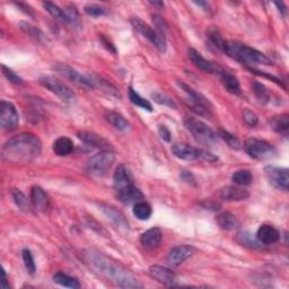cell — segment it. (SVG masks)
Segmentation results:
<instances>
[{
    "mask_svg": "<svg viewBox=\"0 0 289 289\" xmlns=\"http://www.w3.org/2000/svg\"><path fill=\"white\" fill-rule=\"evenodd\" d=\"M275 5L279 8V11H280V12L282 13V15H285V13H286V7H285V5H283V3H276Z\"/></svg>",
    "mask_w": 289,
    "mask_h": 289,
    "instance_id": "48",
    "label": "cell"
},
{
    "mask_svg": "<svg viewBox=\"0 0 289 289\" xmlns=\"http://www.w3.org/2000/svg\"><path fill=\"white\" fill-rule=\"evenodd\" d=\"M266 176L272 186L278 190L287 191L289 184V174L287 169L277 166H267L265 169Z\"/></svg>",
    "mask_w": 289,
    "mask_h": 289,
    "instance_id": "12",
    "label": "cell"
},
{
    "mask_svg": "<svg viewBox=\"0 0 289 289\" xmlns=\"http://www.w3.org/2000/svg\"><path fill=\"white\" fill-rule=\"evenodd\" d=\"M150 276L155 278L157 281H159L164 285H172L175 281V273L170 268L162 266H151L149 268Z\"/></svg>",
    "mask_w": 289,
    "mask_h": 289,
    "instance_id": "23",
    "label": "cell"
},
{
    "mask_svg": "<svg viewBox=\"0 0 289 289\" xmlns=\"http://www.w3.org/2000/svg\"><path fill=\"white\" fill-rule=\"evenodd\" d=\"M158 134L160 136V138L163 139V140L167 141V143H169V141H171V133H170V130L167 129L165 125H159L158 126Z\"/></svg>",
    "mask_w": 289,
    "mask_h": 289,
    "instance_id": "47",
    "label": "cell"
},
{
    "mask_svg": "<svg viewBox=\"0 0 289 289\" xmlns=\"http://www.w3.org/2000/svg\"><path fill=\"white\" fill-rule=\"evenodd\" d=\"M216 74L219 75L221 84L224 85V87L227 89V92H230L231 94L234 95H241V85L234 75L220 67H218Z\"/></svg>",
    "mask_w": 289,
    "mask_h": 289,
    "instance_id": "20",
    "label": "cell"
},
{
    "mask_svg": "<svg viewBox=\"0 0 289 289\" xmlns=\"http://www.w3.org/2000/svg\"><path fill=\"white\" fill-rule=\"evenodd\" d=\"M195 253V248L190 245H177L172 248L167 256V262L172 267H177L183 263Z\"/></svg>",
    "mask_w": 289,
    "mask_h": 289,
    "instance_id": "14",
    "label": "cell"
},
{
    "mask_svg": "<svg viewBox=\"0 0 289 289\" xmlns=\"http://www.w3.org/2000/svg\"><path fill=\"white\" fill-rule=\"evenodd\" d=\"M116 197L120 202H122L124 205H130V204H136L140 200L144 199V195L138 187H136L135 185L126 186L124 189H121L119 191H116Z\"/></svg>",
    "mask_w": 289,
    "mask_h": 289,
    "instance_id": "21",
    "label": "cell"
},
{
    "mask_svg": "<svg viewBox=\"0 0 289 289\" xmlns=\"http://www.w3.org/2000/svg\"><path fill=\"white\" fill-rule=\"evenodd\" d=\"M2 69H3L4 76L9 80V82L15 84V85H22L23 84V79L19 77L17 74H15L12 69L7 68L5 65L2 66Z\"/></svg>",
    "mask_w": 289,
    "mask_h": 289,
    "instance_id": "41",
    "label": "cell"
},
{
    "mask_svg": "<svg viewBox=\"0 0 289 289\" xmlns=\"http://www.w3.org/2000/svg\"><path fill=\"white\" fill-rule=\"evenodd\" d=\"M19 122V115L16 108L11 102L2 101L0 103V124L4 130L16 129Z\"/></svg>",
    "mask_w": 289,
    "mask_h": 289,
    "instance_id": "11",
    "label": "cell"
},
{
    "mask_svg": "<svg viewBox=\"0 0 289 289\" xmlns=\"http://www.w3.org/2000/svg\"><path fill=\"white\" fill-rule=\"evenodd\" d=\"M184 125L199 143L205 145H214L217 143L218 135L201 120L194 118V116H185Z\"/></svg>",
    "mask_w": 289,
    "mask_h": 289,
    "instance_id": "4",
    "label": "cell"
},
{
    "mask_svg": "<svg viewBox=\"0 0 289 289\" xmlns=\"http://www.w3.org/2000/svg\"><path fill=\"white\" fill-rule=\"evenodd\" d=\"M189 58L192 62L195 63V66L197 68H199L200 70L208 74H216L218 67L219 66H215L212 62L208 61L207 59H205L202 55L197 51L195 49H189Z\"/></svg>",
    "mask_w": 289,
    "mask_h": 289,
    "instance_id": "22",
    "label": "cell"
},
{
    "mask_svg": "<svg viewBox=\"0 0 289 289\" xmlns=\"http://www.w3.org/2000/svg\"><path fill=\"white\" fill-rule=\"evenodd\" d=\"M106 119H108L109 122L112 124L116 130L119 131H128L131 128V124L128 120H126L123 115H121L120 113L116 112H109L106 115Z\"/></svg>",
    "mask_w": 289,
    "mask_h": 289,
    "instance_id": "27",
    "label": "cell"
},
{
    "mask_svg": "<svg viewBox=\"0 0 289 289\" xmlns=\"http://www.w3.org/2000/svg\"><path fill=\"white\" fill-rule=\"evenodd\" d=\"M179 85L183 88L184 92L189 96L190 104H201V105H207L209 106V101H208L204 95H201L199 92H197L196 89L190 87L189 85H186L184 83H179Z\"/></svg>",
    "mask_w": 289,
    "mask_h": 289,
    "instance_id": "30",
    "label": "cell"
},
{
    "mask_svg": "<svg viewBox=\"0 0 289 289\" xmlns=\"http://www.w3.org/2000/svg\"><path fill=\"white\" fill-rule=\"evenodd\" d=\"M270 125H271V128L276 131V133L287 137L288 129H289L288 115L283 114L280 116H276L275 119L271 120Z\"/></svg>",
    "mask_w": 289,
    "mask_h": 289,
    "instance_id": "31",
    "label": "cell"
},
{
    "mask_svg": "<svg viewBox=\"0 0 289 289\" xmlns=\"http://www.w3.org/2000/svg\"><path fill=\"white\" fill-rule=\"evenodd\" d=\"M40 84L44 88H47L50 92L57 95L60 100H62L66 103H75L76 102V94L74 90L68 87L67 85L62 83L61 80L52 77V76H44L40 78Z\"/></svg>",
    "mask_w": 289,
    "mask_h": 289,
    "instance_id": "7",
    "label": "cell"
},
{
    "mask_svg": "<svg viewBox=\"0 0 289 289\" xmlns=\"http://www.w3.org/2000/svg\"><path fill=\"white\" fill-rule=\"evenodd\" d=\"M84 11L85 13L89 15V16H93V17H100V16H103L105 15V9L103 7L99 6V5H86L84 7Z\"/></svg>",
    "mask_w": 289,
    "mask_h": 289,
    "instance_id": "42",
    "label": "cell"
},
{
    "mask_svg": "<svg viewBox=\"0 0 289 289\" xmlns=\"http://www.w3.org/2000/svg\"><path fill=\"white\" fill-rule=\"evenodd\" d=\"M113 185L116 191L134 185V176L125 165H119L113 174Z\"/></svg>",
    "mask_w": 289,
    "mask_h": 289,
    "instance_id": "15",
    "label": "cell"
},
{
    "mask_svg": "<svg viewBox=\"0 0 289 289\" xmlns=\"http://www.w3.org/2000/svg\"><path fill=\"white\" fill-rule=\"evenodd\" d=\"M252 87H253V92H254V95L259 102H260L261 104H268L269 102H270V93H269V90L265 85L255 82V83H253Z\"/></svg>",
    "mask_w": 289,
    "mask_h": 289,
    "instance_id": "33",
    "label": "cell"
},
{
    "mask_svg": "<svg viewBox=\"0 0 289 289\" xmlns=\"http://www.w3.org/2000/svg\"><path fill=\"white\" fill-rule=\"evenodd\" d=\"M209 38L211 40V42L215 44V47H217L221 51H224V48H225V44L226 41L224 39H222L221 34L218 32V29H211L209 32Z\"/></svg>",
    "mask_w": 289,
    "mask_h": 289,
    "instance_id": "40",
    "label": "cell"
},
{
    "mask_svg": "<svg viewBox=\"0 0 289 289\" xmlns=\"http://www.w3.org/2000/svg\"><path fill=\"white\" fill-rule=\"evenodd\" d=\"M244 149L246 154L254 159H267L276 154V149L266 140L250 138L245 141Z\"/></svg>",
    "mask_w": 289,
    "mask_h": 289,
    "instance_id": "10",
    "label": "cell"
},
{
    "mask_svg": "<svg viewBox=\"0 0 289 289\" xmlns=\"http://www.w3.org/2000/svg\"><path fill=\"white\" fill-rule=\"evenodd\" d=\"M19 27H21L22 31H24L27 35H29V37H31V38L38 40V41H40V40L43 38V34H42L41 31H40L39 28H37L35 26H32L31 24H28L26 22H21V23H19Z\"/></svg>",
    "mask_w": 289,
    "mask_h": 289,
    "instance_id": "39",
    "label": "cell"
},
{
    "mask_svg": "<svg viewBox=\"0 0 289 289\" xmlns=\"http://www.w3.org/2000/svg\"><path fill=\"white\" fill-rule=\"evenodd\" d=\"M78 138L84 141L86 145L95 147L101 150H112V146L108 140H105L102 136L96 135L94 133H87V131H82L78 134Z\"/></svg>",
    "mask_w": 289,
    "mask_h": 289,
    "instance_id": "17",
    "label": "cell"
},
{
    "mask_svg": "<svg viewBox=\"0 0 289 289\" xmlns=\"http://www.w3.org/2000/svg\"><path fill=\"white\" fill-rule=\"evenodd\" d=\"M131 24L144 38H146L148 41L154 45L156 49H158L160 52L166 51V41L163 35L151 28L148 24H146L144 21H141L138 17L131 18Z\"/></svg>",
    "mask_w": 289,
    "mask_h": 289,
    "instance_id": "9",
    "label": "cell"
},
{
    "mask_svg": "<svg viewBox=\"0 0 289 289\" xmlns=\"http://www.w3.org/2000/svg\"><path fill=\"white\" fill-rule=\"evenodd\" d=\"M42 143L33 134H19L3 146L2 156L11 163H32L41 155Z\"/></svg>",
    "mask_w": 289,
    "mask_h": 289,
    "instance_id": "2",
    "label": "cell"
},
{
    "mask_svg": "<svg viewBox=\"0 0 289 289\" xmlns=\"http://www.w3.org/2000/svg\"><path fill=\"white\" fill-rule=\"evenodd\" d=\"M218 137H220V138L225 141V143L231 147L233 149H236L238 150L241 148V141L240 139L235 137L234 135H232L228 133V131L225 130H219V134H218Z\"/></svg>",
    "mask_w": 289,
    "mask_h": 289,
    "instance_id": "37",
    "label": "cell"
},
{
    "mask_svg": "<svg viewBox=\"0 0 289 289\" xmlns=\"http://www.w3.org/2000/svg\"><path fill=\"white\" fill-rule=\"evenodd\" d=\"M216 220L219 227L225 231H234L240 227V220H238V218L235 215H233L232 212L228 211L221 212L220 215H218Z\"/></svg>",
    "mask_w": 289,
    "mask_h": 289,
    "instance_id": "25",
    "label": "cell"
},
{
    "mask_svg": "<svg viewBox=\"0 0 289 289\" xmlns=\"http://www.w3.org/2000/svg\"><path fill=\"white\" fill-rule=\"evenodd\" d=\"M163 240V233L159 228H150L140 236V243L147 250H156Z\"/></svg>",
    "mask_w": 289,
    "mask_h": 289,
    "instance_id": "19",
    "label": "cell"
},
{
    "mask_svg": "<svg viewBox=\"0 0 289 289\" xmlns=\"http://www.w3.org/2000/svg\"><path fill=\"white\" fill-rule=\"evenodd\" d=\"M279 238H280V233H279L276 227L271 225H261L256 232V240L259 241V243H261V244H275L276 242L279 241Z\"/></svg>",
    "mask_w": 289,
    "mask_h": 289,
    "instance_id": "16",
    "label": "cell"
},
{
    "mask_svg": "<svg viewBox=\"0 0 289 289\" xmlns=\"http://www.w3.org/2000/svg\"><path fill=\"white\" fill-rule=\"evenodd\" d=\"M12 195H13V199L15 201V204H16V206L19 208V209L25 210V211L29 209V201L22 191L14 189L12 191Z\"/></svg>",
    "mask_w": 289,
    "mask_h": 289,
    "instance_id": "38",
    "label": "cell"
},
{
    "mask_svg": "<svg viewBox=\"0 0 289 289\" xmlns=\"http://www.w3.org/2000/svg\"><path fill=\"white\" fill-rule=\"evenodd\" d=\"M66 16H67L68 23L69 24H74L78 21V12L74 6H69L66 9H63Z\"/></svg>",
    "mask_w": 289,
    "mask_h": 289,
    "instance_id": "46",
    "label": "cell"
},
{
    "mask_svg": "<svg viewBox=\"0 0 289 289\" xmlns=\"http://www.w3.org/2000/svg\"><path fill=\"white\" fill-rule=\"evenodd\" d=\"M195 4L197 5V6H200V7H202V8H205V11H207V9L209 8V5H208V4L205 3V2H199V3L195 2Z\"/></svg>",
    "mask_w": 289,
    "mask_h": 289,
    "instance_id": "50",
    "label": "cell"
},
{
    "mask_svg": "<svg viewBox=\"0 0 289 289\" xmlns=\"http://www.w3.org/2000/svg\"><path fill=\"white\" fill-rule=\"evenodd\" d=\"M114 154L112 151L102 150L99 154L94 155L88 159L86 164V172L87 174L94 177H102L104 176L108 171L111 169V166L114 163Z\"/></svg>",
    "mask_w": 289,
    "mask_h": 289,
    "instance_id": "6",
    "label": "cell"
},
{
    "mask_svg": "<svg viewBox=\"0 0 289 289\" xmlns=\"http://www.w3.org/2000/svg\"><path fill=\"white\" fill-rule=\"evenodd\" d=\"M133 212L139 220H148L151 217V214H153V209H151L148 202L140 200L135 204Z\"/></svg>",
    "mask_w": 289,
    "mask_h": 289,
    "instance_id": "28",
    "label": "cell"
},
{
    "mask_svg": "<svg viewBox=\"0 0 289 289\" xmlns=\"http://www.w3.org/2000/svg\"><path fill=\"white\" fill-rule=\"evenodd\" d=\"M43 6L45 8V11L51 15L53 18L58 19V21L62 22V23H68V19H67V16H66L65 11L61 8H59L57 5L47 2V3H43Z\"/></svg>",
    "mask_w": 289,
    "mask_h": 289,
    "instance_id": "35",
    "label": "cell"
},
{
    "mask_svg": "<svg viewBox=\"0 0 289 289\" xmlns=\"http://www.w3.org/2000/svg\"><path fill=\"white\" fill-rule=\"evenodd\" d=\"M2 288L3 289H9V286L7 285V280H6V273L4 272V279L2 280Z\"/></svg>",
    "mask_w": 289,
    "mask_h": 289,
    "instance_id": "49",
    "label": "cell"
},
{
    "mask_svg": "<svg viewBox=\"0 0 289 289\" xmlns=\"http://www.w3.org/2000/svg\"><path fill=\"white\" fill-rule=\"evenodd\" d=\"M151 98L154 99L155 102H157L158 104H163L165 106H169V108H176L175 103L172 101L170 98H167V96L160 94V93H153L151 94Z\"/></svg>",
    "mask_w": 289,
    "mask_h": 289,
    "instance_id": "43",
    "label": "cell"
},
{
    "mask_svg": "<svg viewBox=\"0 0 289 289\" xmlns=\"http://www.w3.org/2000/svg\"><path fill=\"white\" fill-rule=\"evenodd\" d=\"M248 197H250V194L238 186L228 185L220 191V198L224 201H242L246 200Z\"/></svg>",
    "mask_w": 289,
    "mask_h": 289,
    "instance_id": "24",
    "label": "cell"
},
{
    "mask_svg": "<svg viewBox=\"0 0 289 289\" xmlns=\"http://www.w3.org/2000/svg\"><path fill=\"white\" fill-rule=\"evenodd\" d=\"M53 281L58 285L62 286V287H67V288H73V289H77L80 287V283L78 281V279H76L72 276L66 275V273L58 271L57 273H54L53 276Z\"/></svg>",
    "mask_w": 289,
    "mask_h": 289,
    "instance_id": "29",
    "label": "cell"
},
{
    "mask_svg": "<svg viewBox=\"0 0 289 289\" xmlns=\"http://www.w3.org/2000/svg\"><path fill=\"white\" fill-rule=\"evenodd\" d=\"M232 180L237 185L245 186V185H248V184L252 183L253 175L250 171L242 170V171L235 172V173L233 174V176H232Z\"/></svg>",
    "mask_w": 289,
    "mask_h": 289,
    "instance_id": "34",
    "label": "cell"
},
{
    "mask_svg": "<svg viewBox=\"0 0 289 289\" xmlns=\"http://www.w3.org/2000/svg\"><path fill=\"white\" fill-rule=\"evenodd\" d=\"M31 205L37 211L45 212L50 207V200L42 187L33 186L31 190Z\"/></svg>",
    "mask_w": 289,
    "mask_h": 289,
    "instance_id": "18",
    "label": "cell"
},
{
    "mask_svg": "<svg viewBox=\"0 0 289 289\" xmlns=\"http://www.w3.org/2000/svg\"><path fill=\"white\" fill-rule=\"evenodd\" d=\"M53 151L58 156H67L73 153L74 143L67 137H60L53 143Z\"/></svg>",
    "mask_w": 289,
    "mask_h": 289,
    "instance_id": "26",
    "label": "cell"
},
{
    "mask_svg": "<svg viewBox=\"0 0 289 289\" xmlns=\"http://www.w3.org/2000/svg\"><path fill=\"white\" fill-rule=\"evenodd\" d=\"M53 69L60 76H62L63 78L70 80V82L80 86V87L88 89H96V87H98L99 77H96V76L84 75L66 63H57Z\"/></svg>",
    "mask_w": 289,
    "mask_h": 289,
    "instance_id": "5",
    "label": "cell"
},
{
    "mask_svg": "<svg viewBox=\"0 0 289 289\" xmlns=\"http://www.w3.org/2000/svg\"><path fill=\"white\" fill-rule=\"evenodd\" d=\"M85 258L87 262L101 275L114 281L116 285L122 288H139L141 285L133 273L126 270L118 262L111 260L103 253L95 250L85 251Z\"/></svg>",
    "mask_w": 289,
    "mask_h": 289,
    "instance_id": "1",
    "label": "cell"
},
{
    "mask_svg": "<svg viewBox=\"0 0 289 289\" xmlns=\"http://www.w3.org/2000/svg\"><path fill=\"white\" fill-rule=\"evenodd\" d=\"M243 120L248 126H255L259 123V118L255 113L250 110H245L243 113Z\"/></svg>",
    "mask_w": 289,
    "mask_h": 289,
    "instance_id": "44",
    "label": "cell"
},
{
    "mask_svg": "<svg viewBox=\"0 0 289 289\" xmlns=\"http://www.w3.org/2000/svg\"><path fill=\"white\" fill-rule=\"evenodd\" d=\"M128 95H129L130 102L133 103V104L139 106V108L144 109L146 111H148V112H151V111H153V106H151L149 101H147L146 99L141 98V96L138 93H137L136 90L133 87H131V86L129 87Z\"/></svg>",
    "mask_w": 289,
    "mask_h": 289,
    "instance_id": "32",
    "label": "cell"
},
{
    "mask_svg": "<svg viewBox=\"0 0 289 289\" xmlns=\"http://www.w3.org/2000/svg\"><path fill=\"white\" fill-rule=\"evenodd\" d=\"M172 153L175 157L182 160H198V159H205L208 162H214L218 158L216 156L212 155L208 151L198 149L194 146L186 145L183 143H176L172 146Z\"/></svg>",
    "mask_w": 289,
    "mask_h": 289,
    "instance_id": "8",
    "label": "cell"
},
{
    "mask_svg": "<svg viewBox=\"0 0 289 289\" xmlns=\"http://www.w3.org/2000/svg\"><path fill=\"white\" fill-rule=\"evenodd\" d=\"M150 4L153 5V6H157V7H160V8L164 7V3H162V2H150Z\"/></svg>",
    "mask_w": 289,
    "mask_h": 289,
    "instance_id": "51",
    "label": "cell"
},
{
    "mask_svg": "<svg viewBox=\"0 0 289 289\" xmlns=\"http://www.w3.org/2000/svg\"><path fill=\"white\" fill-rule=\"evenodd\" d=\"M240 237L242 238L241 243H243V245H246V246H250L255 248L259 246V241L254 240L250 234H247V233H242L240 234Z\"/></svg>",
    "mask_w": 289,
    "mask_h": 289,
    "instance_id": "45",
    "label": "cell"
},
{
    "mask_svg": "<svg viewBox=\"0 0 289 289\" xmlns=\"http://www.w3.org/2000/svg\"><path fill=\"white\" fill-rule=\"evenodd\" d=\"M22 256H23L24 265H25V268H26L27 272L31 276H34L35 272H37V266H35V261H34L32 252L27 250V248H24V250L22 251Z\"/></svg>",
    "mask_w": 289,
    "mask_h": 289,
    "instance_id": "36",
    "label": "cell"
},
{
    "mask_svg": "<svg viewBox=\"0 0 289 289\" xmlns=\"http://www.w3.org/2000/svg\"><path fill=\"white\" fill-rule=\"evenodd\" d=\"M100 209L102 210L106 218L112 221L113 224L118 228H120L121 231H129V222L120 210L116 209V208H114L113 206H109L104 204L100 205Z\"/></svg>",
    "mask_w": 289,
    "mask_h": 289,
    "instance_id": "13",
    "label": "cell"
},
{
    "mask_svg": "<svg viewBox=\"0 0 289 289\" xmlns=\"http://www.w3.org/2000/svg\"><path fill=\"white\" fill-rule=\"evenodd\" d=\"M222 52L244 65H272L271 59L268 58L265 53L236 41H226Z\"/></svg>",
    "mask_w": 289,
    "mask_h": 289,
    "instance_id": "3",
    "label": "cell"
}]
</instances>
